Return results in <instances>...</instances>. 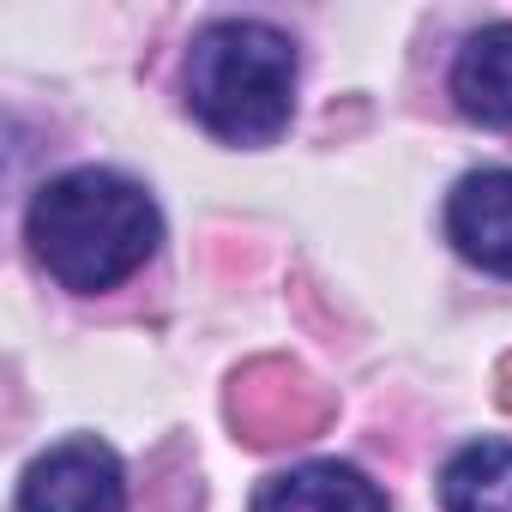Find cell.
Listing matches in <instances>:
<instances>
[{"label": "cell", "mask_w": 512, "mask_h": 512, "mask_svg": "<svg viewBox=\"0 0 512 512\" xmlns=\"http://www.w3.org/2000/svg\"><path fill=\"white\" fill-rule=\"evenodd\" d=\"M25 235L55 284L97 296V290H115L121 278H133L157 253L163 217L139 181H127L115 169H73V175H55L49 187H37L31 211H25Z\"/></svg>", "instance_id": "6da1fadb"}, {"label": "cell", "mask_w": 512, "mask_h": 512, "mask_svg": "<svg viewBox=\"0 0 512 512\" xmlns=\"http://www.w3.org/2000/svg\"><path fill=\"white\" fill-rule=\"evenodd\" d=\"M193 115L229 145H266L296 109V49L260 19H223L193 37L187 61Z\"/></svg>", "instance_id": "7a4b0ae2"}, {"label": "cell", "mask_w": 512, "mask_h": 512, "mask_svg": "<svg viewBox=\"0 0 512 512\" xmlns=\"http://www.w3.org/2000/svg\"><path fill=\"white\" fill-rule=\"evenodd\" d=\"M127 476L103 440H67L43 452L19 482V512H121Z\"/></svg>", "instance_id": "3957f363"}, {"label": "cell", "mask_w": 512, "mask_h": 512, "mask_svg": "<svg viewBox=\"0 0 512 512\" xmlns=\"http://www.w3.org/2000/svg\"><path fill=\"white\" fill-rule=\"evenodd\" d=\"M446 235L470 266L512 278V169H476L446 199Z\"/></svg>", "instance_id": "277c9868"}, {"label": "cell", "mask_w": 512, "mask_h": 512, "mask_svg": "<svg viewBox=\"0 0 512 512\" xmlns=\"http://www.w3.org/2000/svg\"><path fill=\"white\" fill-rule=\"evenodd\" d=\"M253 512H386V494L356 464L314 458V464H296V470H278L272 482H260Z\"/></svg>", "instance_id": "5b68a950"}, {"label": "cell", "mask_w": 512, "mask_h": 512, "mask_svg": "<svg viewBox=\"0 0 512 512\" xmlns=\"http://www.w3.org/2000/svg\"><path fill=\"white\" fill-rule=\"evenodd\" d=\"M452 97L482 127H512V25H482L452 61Z\"/></svg>", "instance_id": "8992f818"}, {"label": "cell", "mask_w": 512, "mask_h": 512, "mask_svg": "<svg viewBox=\"0 0 512 512\" xmlns=\"http://www.w3.org/2000/svg\"><path fill=\"white\" fill-rule=\"evenodd\" d=\"M446 512H512V446L506 440H470L440 470Z\"/></svg>", "instance_id": "52a82bcc"}]
</instances>
